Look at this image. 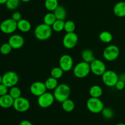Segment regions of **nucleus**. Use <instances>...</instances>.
Listing matches in <instances>:
<instances>
[{
  "label": "nucleus",
  "mask_w": 125,
  "mask_h": 125,
  "mask_svg": "<svg viewBox=\"0 0 125 125\" xmlns=\"http://www.w3.org/2000/svg\"><path fill=\"white\" fill-rule=\"evenodd\" d=\"M51 26L45 23H40L35 27L34 29V36L35 38L40 40H46L51 38L52 33Z\"/></svg>",
  "instance_id": "f257e3e1"
},
{
  "label": "nucleus",
  "mask_w": 125,
  "mask_h": 125,
  "mask_svg": "<svg viewBox=\"0 0 125 125\" xmlns=\"http://www.w3.org/2000/svg\"><path fill=\"white\" fill-rule=\"evenodd\" d=\"M70 93V87L65 83H61L59 84L56 89L54 90L53 95L55 100L62 103L66 99L69 98Z\"/></svg>",
  "instance_id": "f03ea898"
},
{
  "label": "nucleus",
  "mask_w": 125,
  "mask_h": 125,
  "mask_svg": "<svg viewBox=\"0 0 125 125\" xmlns=\"http://www.w3.org/2000/svg\"><path fill=\"white\" fill-rule=\"evenodd\" d=\"M73 74L78 78L86 77L91 72L90 64L84 61H80L73 67Z\"/></svg>",
  "instance_id": "7ed1b4c3"
},
{
  "label": "nucleus",
  "mask_w": 125,
  "mask_h": 125,
  "mask_svg": "<svg viewBox=\"0 0 125 125\" xmlns=\"http://www.w3.org/2000/svg\"><path fill=\"white\" fill-rule=\"evenodd\" d=\"M86 106L88 110L93 113H100L103 110L104 105L100 98L90 97L87 100Z\"/></svg>",
  "instance_id": "20e7f679"
},
{
  "label": "nucleus",
  "mask_w": 125,
  "mask_h": 125,
  "mask_svg": "<svg viewBox=\"0 0 125 125\" xmlns=\"http://www.w3.org/2000/svg\"><path fill=\"white\" fill-rule=\"evenodd\" d=\"M19 81V76L14 71H7L2 75V83L9 88L16 86Z\"/></svg>",
  "instance_id": "39448f33"
},
{
  "label": "nucleus",
  "mask_w": 125,
  "mask_h": 125,
  "mask_svg": "<svg viewBox=\"0 0 125 125\" xmlns=\"http://www.w3.org/2000/svg\"><path fill=\"white\" fill-rule=\"evenodd\" d=\"M103 55L106 61H113L117 60L119 56L120 49L117 45H109L104 49Z\"/></svg>",
  "instance_id": "423d86ee"
},
{
  "label": "nucleus",
  "mask_w": 125,
  "mask_h": 125,
  "mask_svg": "<svg viewBox=\"0 0 125 125\" xmlns=\"http://www.w3.org/2000/svg\"><path fill=\"white\" fill-rule=\"evenodd\" d=\"M101 77L104 84L109 87H115L118 81V75L112 70H106Z\"/></svg>",
  "instance_id": "0eeeda50"
},
{
  "label": "nucleus",
  "mask_w": 125,
  "mask_h": 125,
  "mask_svg": "<svg viewBox=\"0 0 125 125\" xmlns=\"http://www.w3.org/2000/svg\"><path fill=\"white\" fill-rule=\"evenodd\" d=\"M17 29V22L12 18L4 20L0 24V30L4 34H13Z\"/></svg>",
  "instance_id": "6e6552de"
},
{
  "label": "nucleus",
  "mask_w": 125,
  "mask_h": 125,
  "mask_svg": "<svg viewBox=\"0 0 125 125\" xmlns=\"http://www.w3.org/2000/svg\"><path fill=\"white\" fill-rule=\"evenodd\" d=\"M54 100L55 98L53 94L50 92H46L38 97L37 103L41 108L46 109L51 107L54 102Z\"/></svg>",
  "instance_id": "1a4fd4ad"
},
{
  "label": "nucleus",
  "mask_w": 125,
  "mask_h": 125,
  "mask_svg": "<svg viewBox=\"0 0 125 125\" xmlns=\"http://www.w3.org/2000/svg\"><path fill=\"white\" fill-rule=\"evenodd\" d=\"M30 106V102L27 98L21 96L14 99L13 107L17 112L21 113L25 112L29 110Z\"/></svg>",
  "instance_id": "9d476101"
},
{
  "label": "nucleus",
  "mask_w": 125,
  "mask_h": 125,
  "mask_svg": "<svg viewBox=\"0 0 125 125\" xmlns=\"http://www.w3.org/2000/svg\"><path fill=\"white\" fill-rule=\"evenodd\" d=\"M78 42V36L74 32L66 33L63 38L62 44L67 49H72L75 47Z\"/></svg>",
  "instance_id": "9b49d317"
},
{
  "label": "nucleus",
  "mask_w": 125,
  "mask_h": 125,
  "mask_svg": "<svg viewBox=\"0 0 125 125\" xmlns=\"http://www.w3.org/2000/svg\"><path fill=\"white\" fill-rule=\"evenodd\" d=\"M90 70L94 74L97 76H101L106 71V66L104 62L101 60L95 59L90 63Z\"/></svg>",
  "instance_id": "f8f14e48"
},
{
  "label": "nucleus",
  "mask_w": 125,
  "mask_h": 125,
  "mask_svg": "<svg viewBox=\"0 0 125 125\" xmlns=\"http://www.w3.org/2000/svg\"><path fill=\"white\" fill-rule=\"evenodd\" d=\"M59 67L63 71V72H68L73 67V58L68 54L62 55L59 59Z\"/></svg>",
  "instance_id": "ddd939ff"
},
{
  "label": "nucleus",
  "mask_w": 125,
  "mask_h": 125,
  "mask_svg": "<svg viewBox=\"0 0 125 125\" xmlns=\"http://www.w3.org/2000/svg\"><path fill=\"white\" fill-rule=\"evenodd\" d=\"M29 89L31 93L37 97H39L40 96L42 95L43 94L46 93L47 90L45 82L41 81H37L32 83Z\"/></svg>",
  "instance_id": "4468645a"
},
{
  "label": "nucleus",
  "mask_w": 125,
  "mask_h": 125,
  "mask_svg": "<svg viewBox=\"0 0 125 125\" xmlns=\"http://www.w3.org/2000/svg\"><path fill=\"white\" fill-rule=\"evenodd\" d=\"M8 43L10 44L12 49L17 50L21 49L24 45V39L20 34H12L9 39Z\"/></svg>",
  "instance_id": "2eb2a0df"
},
{
  "label": "nucleus",
  "mask_w": 125,
  "mask_h": 125,
  "mask_svg": "<svg viewBox=\"0 0 125 125\" xmlns=\"http://www.w3.org/2000/svg\"><path fill=\"white\" fill-rule=\"evenodd\" d=\"M14 99L8 94L0 96V107L3 109H9L13 107Z\"/></svg>",
  "instance_id": "dca6fc26"
},
{
  "label": "nucleus",
  "mask_w": 125,
  "mask_h": 125,
  "mask_svg": "<svg viewBox=\"0 0 125 125\" xmlns=\"http://www.w3.org/2000/svg\"><path fill=\"white\" fill-rule=\"evenodd\" d=\"M114 13L118 17H125V2L119 1L114 6Z\"/></svg>",
  "instance_id": "f3484780"
},
{
  "label": "nucleus",
  "mask_w": 125,
  "mask_h": 125,
  "mask_svg": "<svg viewBox=\"0 0 125 125\" xmlns=\"http://www.w3.org/2000/svg\"><path fill=\"white\" fill-rule=\"evenodd\" d=\"M17 28L21 32L23 33H28L31 29V23L28 20L22 18L17 22Z\"/></svg>",
  "instance_id": "a211bd4d"
},
{
  "label": "nucleus",
  "mask_w": 125,
  "mask_h": 125,
  "mask_svg": "<svg viewBox=\"0 0 125 125\" xmlns=\"http://www.w3.org/2000/svg\"><path fill=\"white\" fill-rule=\"evenodd\" d=\"M81 58L83 61L88 63H91L94 60H95V57L92 50L89 49H85L81 52Z\"/></svg>",
  "instance_id": "6ab92c4d"
},
{
  "label": "nucleus",
  "mask_w": 125,
  "mask_h": 125,
  "mask_svg": "<svg viewBox=\"0 0 125 125\" xmlns=\"http://www.w3.org/2000/svg\"><path fill=\"white\" fill-rule=\"evenodd\" d=\"M57 20H65L67 18V11L65 8L62 6H59L52 12Z\"/></svg>",
  "instance_id": "aec40b11"
},
{
  "label": "nucleus",
  "mask_w": 125,
  "mask_h": 125,
  "mask_svg": "<svg viewBox=\"0 0 125 125\" xmlns=\"http://www.w3.org/2000/svg\"><path fill=\"white\" fill-rule=\"evenodd\" d=\"M103 91L100 86L97 85H94L92 86L89 89V94L92 98H100L102 96Z\"/></svg>",
  "instance_id": "412c9836"
},
{
  "label": "nucleus",
  "mask_w": 125,
  "mask_h": 125,
  "mask_svg": "<svg viewBox=\"0 0 125 125\" xmlns=\"http://www.w3.org/2000/svg\"><path fill=\"white\" fill-rule=\"evenodd\" d=\"M62 104V108L66 112H71L73 111L75 107V104L73 100L70 99H67L65 100L61 103Z\"/></svg>",
  "instance_id": "4be33fe9"
},
{
  "label": "nucleus",
  "mask_w": 125,
  "mask_h": 125,
  "mask_svg": "<svg viewBox=\"0 0 125 125\" xmlns=\"http://www.w3.org/2000/svg\"><path fill=\"white\" fill-rule=\"evenodd\" d=\"M45 84L46 89L48 90H54L59 85L57 79L52 77L48 78L45 82Z\"/></svg>",
  "instance_id": "5701e85b"
},
{
  "label": "nucleus",
  "mask_w": 125,
  "mask_h": 125,
  "mask_svg": "<svg viewBox=\"0 0 125 125\" xmlns=\"http://www.w3.org/2000/svg\"><path fill=\"white\" fill-rule=\"evenodd\" d=\"M99 39L104 43H110L113 40V36L112 33L107 31H104L100 33L99 35Z\"/></svg>",
  "instance_id": "b1692460"
},
{
  "label": "nucleus",
  "mask_w": 125,
  "mask_h": 125,
  "mask_svg": "<svg viewBox=\"0 0 125 125\" xmlns=\"http://www.w3.org/2000/svg\"><path fill=\"white\" fill-rule=\"evenodd\" d=\"M59 6L58 0H45V7L50 12H54Z\"/></svg>",
  "instance_id": "393cba45"
},
{
  "label": "nucleus",
  "mask_w": 125,
  "mask_h": 125,
  "mask_svg": "<svg viewBox=\"0 0 125 125\" xmlns=\"http://www.w3.org/2000/svg\"><path fill=\"white\" fill-rule=\"evenodd\" d=\"M56 18L52 12H50L46 13L43 17V23L49 26H52L56 22Z\"/></svg>",
  "instance_id": "a878e982"
},
{
  "label": "nucleus",
  "mask_w": 125,
  "mask_h": 125,
  "mask_svg": "<svg viewBox=\"0 0 125 125\" xmlns=\"http://www.w3.org/2000/svg\"><path fill=\"white\" fill-rule=\"evenodd\" d=\"M64 25L65 21L61 20H56V22L53 23L51 28L52 30L54 31L55 32H61L64 30Z\"/></svg>",
  "instance_id": "bb28decb"
},
{
  "label": "nucleus",
  "mask_w": 125,
  "mask_h": 125,
  "mask_svg": "<svg viewBox=\"0 0 125 125\" xmlns=\"http://www.w3.org/2000/svg\"><path fill=\"white\" fill-rule=\"evenodd\" d=\"M9 94L13 99H16L21 96V91L17 86H14V87L10 88L9 90Z\"/></svg>",
  "instance_id": "cd10ccee"
},
{
  "label": "nucleus",
  "mask_w": 125,
  "mask_h": 125,
  "mask_svg": "<svg viewBox=\"0 0 125 125\" xmlns=\"http://www.w3.org/2000/svg\"><path fill=\"white\" fill-rule=\"evenodd\" d=\"M20 0H7L5 5L7 9L10 11H14L18 8L20 4Z\"/></svg>",
  "instance_id": "c85d7f7f"
},
{
  "label": "nucleus",
  "mask_w": 125,
  "mask_h": 125,
  "mask_svg": "<svg viewBox=\"0 0 125 125\" xmlns=\"http://www.w3.org/2000/svg\"><path fill=\"white\" fill-rule=\"evenodd\" d=\"M63 71L59 66V67H54L51 71V77H54L56 79H59L62 77L63 74Z\"/></svg>",
  "instance_id": "c756f323"
},
{
  "label": "nucleus",
  "mask_w": 125,
  "mask_h": 125,
  "mask_svg": "<svg viewBox=\"0 0 125 125\" xmlns=\"http://www.w3.org/2000/svg\"><path fill=\"white\" fill-rule=\"evenodd\" d=\"M76 29V25L72 20H67L65 22L64 31L67 33H73Z\"/></svg>",
  "instance_id": "7c9ffc66"
},
{
  "label": "nucleus",
  "mask_w": 125,
  "mask_h": 125,
  "mask_svg": "<svg viewBox=\"0 0 125 125\" xmlns=\"http://www.w3.org/2000/svg\"><path fill=\"white\" fill-rule=\"evenodd\" d=\"M12 50V48L8 42L4 43L0 46V53L3 55H9Z\"/></svg>",
  "instance_id": "2f4dec72"
},
{
  "label": "nucleus",
  "mask_w": 125,
  "mask_h": 125,
  "mask_svg": "<svg viewBox=\"0 0 125 125\" xmlns=\"http://www.w3.org/2000/svg\"><path fill=\"white\" fill-rule=\"evenodd\" d=\"M103 116L106 119H111L112 118L114 115V110L111 108L107 107H104L103 110L101 112Z\"/></svg>",
  "instance_id": "473e14b6"
},
{
  "label": "nucleus",
  "mask_w": 125,
  "mask_h": 125,
  "mask_svg": "<svg viewBox=\"0 0 125 125\" xmlns=\"http://www.w3.org/2000/svg\"><path fill=\"white\" fill-rule=\"evenodd\" d=\"M9 90V88L7 86L4 85L3 83L0 84V96L8 94Z\"/></svg>",
  "instance_id": "72a5a7b5"
},
{
  "label": "nucleus",
  "mask_w": 125,
  "mask_h": 125,
  "mask_svg": "<svg viewBox=\"0 0 125 125\" xmlns=\"http://www.w3.org/2000/svg\"><path fill=\"white\" fill-rule=\"evenodd\" d=\"M11 18H12V19H13V20L15 21V22H18V21H20L21 19H22L21 14L20 12H18V11H15V12H14L12 13Z\"/></svg>",
  "instance_id": "f704fd0d"
},
{
  "label": "nucleus",
  "mask_w": 125,
  "mask_h": 125,
  "mask_svg": "<svg viewBox=\"0 0 125 125\" xmlns=\"http://www.w3.org/2000/svg\"><path fill=\"white\" fill-rule=\"evenodd\" d=\"M115 87L116 89H118V90H122V89H123L125 88V83L124 82H123V81L118 80V81L117 82V83H116Z\"/></svg>",
  "instance_id": "c9c22d12"
},
{
  "label": "nucleus",
  "mask_w": 125,
  "mask_h": 125,
  "mask_svg": "<svg viewBox=\"0 0 125 125\" xmlns=\"http://www.w3.org/2000/svg\"><path fill=\"white\" fill-rule=\"evenodd\" d=\"M19 125H34L30 121L27 120H22L20 123Z\"/></svg>",
  "instance_id": "e433bc0d"
},
{
  "label": "nucleus",
  "mask_w": 125,
  "mask_h": 125,
  "mask_svg": "<svg viewBox=\"0 0 125 125\" xmlns=\"http://www.w3.org/2000/svg\"><path fill=\"white\" fill-rule=\"evenodd\" d=\"M118 80L123 81L125 83V73H122L118 75Z\"/></svg>",
  "instance_id": "4c0bfd02"
},
{
  "label": "nucleus",
  "mask_w": 125,
  "mask_h": 125,
  "mask_svg": "<svg viewBox=\"0 0 125 125\" xmlns=\"http://www.w3.org/2000/svg\"><path fill=\"white\" fill-rule=\"evenodd\" d=\"M7 0H0V4H5Z\"/></svg>",
  "instance_id": "58836bf2"
},
{
  "label": "nucleus",
  "mask_w": 125,
  "mask_h": 125,
  "mask_svg": "<svg viewBox=\"0 0 125 125\" xmlns=\"http://www.w3.org/2000/svg\"><path fill=\"white\" fill-rule=\"evenodd\" d=\"M20 1H22V2H29L31 0H20Z\"/></svg>",
  "instance_id": "ea45409f"
},
{
  "label": "nucleus",
  "mask_w": 125,
  "mask_h": 125,
  "mask_svg": "<svg viewBox=\"0 0 125 125\" xmlns=\"http://www.w3.org/2000/svg\"><path fill=\"white\" fill-rule=\"evenodd\" d=\"M2 83V75L0 74V84Z\"/></svg>",
  "instance_id": "a19ab883"
},
{
  "label": "nucleus",
  "mask_w": 125,
  "mask_h": 125,
  "mask_svg": "<svg viewBox=\"0 0 125 125\" xmlns=\"http://www.w3.org/2000/svg\"><path fill=\"white\" fill-rule=\"evenodd\" d=\"M125 125V124L123 123H120L117 124V125Z\"/></svg>",
  "instance_id": "79ce46f5"
}]
</instances>
